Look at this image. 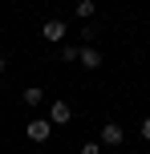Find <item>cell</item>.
Listing matches in <instances>:
<instances>
[{
    "label": "cell",
    "mask_w": 150,
    "mask_h": 154,
    "mask_svg": "<svg viewBox=\"0 0 150 154\" xmlns=\"http://www.w3.org/2000/svg\"><path fill=\"white\" fill-rule=\"evenodd\" d=\"M24 134H29V142H49L53 138V122H49V118H32V122L24 126Z\"/></svg>",
    "instance_id": "cell-1"
},
{
    "label": "cell",
    "mask_w": 150,
    "mask_h": 154,
    "mask_svg": "<svg viewBox=\"0 0 150 154\" xmlns=\"http://www.w3.org/2000/svg\"><path fill=\"white\" fill-rule=\"evenodd\" d=\"M102 146H122V142H126V130H122V122H106L102 126Z\"/></svg>",
    "instance_id": "cell-2"
},
{
    "label": "cell",
    "mask_w": 150,
    "mask_h": 154,
    "mask_svg": "<svg viewBox=\"0 0 150 154\" xmlns=\"http://www.w3.org/2000/svg\"><path fill=\"white\" fill-rule=\"evenodd\" d=\"M49 122L53 126H69L73 122V106L69 101H53V106H49Z\"/></svg>",
    "instance_id": "cell-3"
},
{
    "label": "cell",
    "mask_w": 150,
    "mask_h": 154,
    "mask_svg": "<svg viewBox=\"0 0 150 154\" xmlns=\"http://www.w3.org/2000/svg\"><path fill=\"white\" fill-rule=\"evenodd\" d=\"M77 61L85 65V69H102V61H106V57L97 53L93 45H81V49H77Z\"/></svg>",
    "instance_id": "cell-4"
},
{
    "label": "cell",
    "mask_w": 150,
    "mask_h": 154,
    "mask_svg": "<svg viewBox=\"0 0 150 154\" xmlns=\"http://www.w3.org/2000/svg\"><path fill=\"white\" fill-rule=\"evenodd\" d=\"M41 37L53 41V45H61V41H65V20H45V24H41Z\"/></svg>",
    "instance_id": "cell-5"
},
{
    "label": "cell",
    "mask_w": 150,
    "mask_h": 154,
    "mask_svg": "<svg viewBox=\"0 0 150 154\" xmlns=\"http://www.w3.org/2000/svg\"><path fill=\"white\" fill-rule=\"evenodd\" d=\"M41 97H45V89H37V85H29V89L20 93V101H24V106H41Z\"/></svg>",
    "instance_id": "cell-6"
},
{
    "label": "cell",
    "mask_w": 150,
    "mask_h": 154,
    "mask_svg": "<svg viewBox=\"0 0 150 154\" xmlns=\"http://www.w3.org/2000/svg\"><path fill=\"white\" fill-rule=\"evenodd\" d=\"M93 12H97V4H93V0H77V16H81V20H89Z\"/></svg>",
    "instance_id": "cell-7"
},
{
    "label": "cell",
    "mask_w": 150,
    "mask_h": 154,
    "mask_svg": "<svg viewBox=\"0 0 150 154\" xmlns=\"http://www.w3.org/2000/svg\"><path fill=\"white\" fill-rule=\"evenodd\" d=\"M57 57H61V61H77V49H73V45H65V49H61Z\"/></svg>",
    "instance_id": "cell-8"
},
{
    "label": "cell",
    "mask_w": 150,
    "mask_h": 154,
    "mask_svg": "<svg viewBox=\"0 0 150 154\" xmlns=\"http://www.w3.org/2000/svg\"><path fill=\"white\" fill-rule=\"evenodd\" d=\"M77 154H102V142H85V146H81Z\"/></svg>",
    "instance_id": "cell-9"
},
{
    "label": "cell",
    "mask_w": 150,
    "mask_h": 154,
    "mask_svg": "<svg viewBox=\"0 0 150 154\" xmlns=\"http://www.w3.org/2000/svg\"><path fill=\"white\" fill-rule=\"evenodd\" d=\"M142 138L150 142V118H142Z\"/></svg>",
    "instance_id": "cell-10"
},
{
    "label": "cell",
    "mask_w": 150,
    "mask_h": 154,
    "mask_svg": "<svg viewBox=\"0 0 150 154\" xmlns=\"http://www.w3.org/2000/svg\"><path fill=\"white\" fill-rule=\"evenodd\" d=\"M4 69H8V61H4V53H0V73H4Z\"/></svg>",
    "instance_id": "cell-11"
}]
</instances>
